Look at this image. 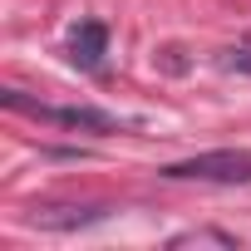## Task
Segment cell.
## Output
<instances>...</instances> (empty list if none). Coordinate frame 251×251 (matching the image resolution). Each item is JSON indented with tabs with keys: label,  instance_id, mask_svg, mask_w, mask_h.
Listing matches in <instances>:
<instances>
[{
	"label": "cell",
	"instance_id": "cell-1",
	"mask_svg": "<svg viewBox=\"0 0 251 251\" xmlns=\"http://www.w3.org/2000/svg\"><path fill=\"white\" fill-rule=\"evenodd\" d=\"M163 177L168 182H222V187H236V182H251V148H212V153L168 163Z\"/></svg>",
	"mask_w": 251,
	"mask_h": 251
},
{
	"label": "cell",
	"instance_id": "cell-2",
	"mask_svg": "<svg viewBox=\"0 0 251 251\" xmlns=\"http://www.w3.org/2000/svg\"><path fill=\"white\" fill-rule=\"evenodd\" d=\"M5 103L20 108V113H35L45 123H59V128H79V133H123V128H133V123H123V118H113V113H103L94 103H30V99H20V89H10Z\"/></svg>",
	"mask_w": 251,
	"mask_h": 251
},
{
	"label": "cell",
	"instance_id": "cell-3",
	"mask_svg": "<svg viewBox=\"0 0 251 251\" xmlns=\"http://www.w3.org/2000/svg\"><path fill=\"white\" fill-rule=\"evenodd\" d=\"M103 217H108V207H35L25 222L40 231H74V226H94Z\"/></svg>",
	"mask_w": 251,
	"mask_h": 251
},
{
	"label": "cell",
	"instance_id": "cell-4",
	"mask_svg": "<svg viewBox=\"0 0 251 251\" xmlns=\"http://www.w3.org/2000/svg\"><path fill=\"white\" fill-rule=\"evenodd\" d=\"M103 54H108V30H103L99 20H84V25L69 35V59H74L79 69H99Z\"/></svg>",
	"mask_w": 251,
	"mask_h": 251
},
{
	"label": "cell",
	"instance_id": "cell-5",
	"mask_svg": "<svg viewBox=\"0 0 251 251\" xmlns=\"http://www.w3.org/2000/svg\"><path fill=\"white\" fill-rule=\"evenodd\" d=\"M222 64H226V69H236V74H251V40H246V45H236V50H226V54H222Z\"/></svg>",
	"mask_w": 251,
	"mask_h": 251
},
{
	"label": "cell",
	"instance_id": "cell-6",
	"mask_svg": "<svg viewBox=\"0 0 251 251\" xmlns=\"http://www.w3.org/2000/svg\"><path fill=\"white\" fill-rule=\"evenodd\" d=\"M187 241H217V246H236L231 236H222V231H187V236H177L173 246H187Z\"/></svg>",
	"mask_w": 251,
	"mask_h": 251
}]
</instances>
